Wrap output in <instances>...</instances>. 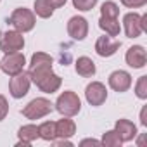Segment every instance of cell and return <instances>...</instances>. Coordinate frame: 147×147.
<instances>
[{"label":"cell","instance_id":"1","mask_svg":"<svg viewBox=\"0 0 147 147\" xmlns=\"http://www.w3.org/2000/svg\"><path fill=\"white\" fill-rule=\"evenodd\" d=\"M52 57L45 52H35L30 62V78L43 94H54L59 90L62 80L52 71Z\"/></svg>","mask_w":147,"mask_h":147},{"label":"cell","instance_id":"2","mask_svg":"<svg viewBox=\"0 0 147 147\" xmlns=\"http://www.w3.org/2000/svg\"><path fill=\"white\" fill-rule=\"evenodd\" d=\"M55 109H57L62 116H67V118L76 116V114L82 111V100H80V97H78L75 92L66 90V92H62V94L57 97Z\"/></svg>","mask_w":147,"mask_h":147},{"label":"cell","instance_id":"3","mask_svg":"<svg viewBox=\"0 0 147 147\" xmlns=\"http://www.w3.org/2000/svg\"><path fill=\"white\" fill-rule=\"evenodd\" d=\"M9 23L14 26V30L21 31V33H28V31H31V30L35 28L36 18H35V14H33L30 9H26V7H18V9L12 11V14H11V18H9Z\"/></svg>","mask_w":147,"mask_h":147},{"label":"cell","instance_id":"4","mask_svg":"<svg viewBox=\"0 0 147 147\" xmlns=\"http://www.w3.org/2000/svg\"><path fill=\"white\" fill-rule=\"evenodd\" d=\"M52 109H54V104H52L49 99H45V97H36V99H33L31 102H28V104L23 107L21 113H23V116L28 118V119H40V118L50 114Z\"/></svg>","mask_w":147,"mask_h":147},{"label":"cell","instance_id":"5","mask_svg":"<svg viewBox=\"0 0 147 147\" xmlns=\"http://www.w3.org/2000/svg\"><path fill=\"white\" fill-rule=\"evenodd\" d=\"M24 64H26L24 54H21V52H9V54H5V57L2 61H0V69H2L5 75L14 76V75H18V73H21L24 69Z\"/></svg>","mask_w":147,"mask_h":147},{"label":"cell","instance_id":"6","mask_svg":"<svg viewBox=\"0 0 147 147\" xmlns=\"http://www.w3.org/2000/svg\"><path fill=\"white\" fill-rule=\"evenodd\" d=\"M30 85H31V78L30 73H26L24 69L18 75H14L9 82V92L14 99H23L28 92H30Z\"/></svg>","mask_w":147,"mask_h":147},{"label":"cell","instance_id":"7","mask_svg":"<svg viewBox=\"0 0 147 147\" xmlns=\"http://www.w3.org/2000/svg\"><path fill=\"white\" fill-rule=\"evenodd\" d=\"M24 47V36L18 30H9L4 33L2 40H0V50L9 54V52H19Z\"/></svg>","mask_w":147,"mask_h":147},{"label":"cell","instance_id":"8","mask_svg":"<svg viewBox=\"0 0 147 147\" xmlns=\"http://www.w3.org/2000/svg\"><path fill=\"white\" fill-rule=\"evenodd\" d=\"M85 99H87V102H88L90 106H94V107L102 106V104L106 102V99H107V88H106V85L100 83V82H92V83H88L87 88H85Z\"/></svg>","mask_w":147,"mask_h":147},{"label":"cell","instance_id":"9","mask_svg":"<svg viewBox=\"0 0 147 147\" xmlns=\"http://www.w3.org/2000/svg\"><path fill=\"white\" fill-rule=\"evenodd\" d=\"M67 35L73 40H85L88 35V21L82 16H73L67 21Z\"/></svg>","mask_w":147,"mask_h":147},{"label":"cell","instance_id":"10","mask_svg":"<svg viewBox=\"0 0 147 147\" xmlns=\"http://www.w3.org/2000/svg\"><path fill=\"white\" fill-rule=\"evenodd\" d=\"M109 87L114 92H118V94L126 92L131 87V75H130L128 71H123V69L113 71L111 75H109Z\"/></svg>","mask_w":147,"mask_h":147},{"label":"cell","instance_id":"11","mask_svg":"<svg viewBox=\"0 0 147 147\" xmlns=\"http://www.w3.org/2000/svg\"><path fill=\"white\" fill-rule=\"evenodd\" d=\"M123 26H125V33L128 38H138L144 33L142 28V16L137 12H128L123 18Z\"/></svg>","mask_w":147,"mask_h":147},{"label":"cell","instance_id":"12","mask_svg":"<svg viewBox=\"0 0 147 147\" xmlns=\"http://www.w3.org/2000/svg\"><path fill=\"white\" fill-rule=\"evenodd\" d=\"M121 47L119 40H113V36H99L95 42V52L100 57H111L118 52V49Z\"/></svg>","mask_w":147,"mask_h":147},{"label":"cell","instance_id":"13","mask_svg":"<svg viewBox=\"0 0 147 147\" xmlns=\"http://www.w3.org/2000/svg\"><path fill=\"white\" fill-rule=\"evenodd\" d=\"M125 61L130 67L133 69H140L145 66L147 62V54H145V49L142 45H133L126 50V55H125Z\"/></svg>","mask_w":147,"mask_h":147},{"label":"cell","instance_id":"14","mask_svg":"<svg viewBox=\"0 0 147 147\" xmlns=\"http://www.w3.org/2000/svg\"><path fill=\"white\" fill-rule=\"evenodd\" d=\"M114 131L121 138V142H130L137 137V126L130 119H118L114 125Z\"/></svg>","mask_w":147,"mask_h":147},{"label":"cell","instance_id":"15","mask_svg":"<svg viewBox=\"0 0 147 147\" xmlns=\"http://www.w3.org/2000/svg\"><path fill=\"white\" fill-rule=\"evenodd\" d=\"M76 133V123L67 116L55 121V138H69Z\"/></svg>","mask_w":147,"mask_h":147},{"label":"cell","instance_id":"16","mask_svg":"<svg viewBox=\"0 0 147 147\" xmlns=\"http://www.w3.org/2000/svg\"><path fill=\"white\" fill-rule=\"evenodd\" d=\"M75 69H76V73L80 76H83V78H90V76H94L95 75V62L90 59V57H87V55H82V57H78L76 59V62H75Z\"/></svg>","mask_w":147,"mask_h":147},{"label":"cell","instance_id":"17","mask_svg":"<svg viewBox=\"0 0 147 147\" xmlns=\"http://www.w3.org/2000/svg\"><path fill=\"white\" fill-rule=\"evenodd\" d=\"M18 137H19L18 145H31L38 138V126L36 125H24L19 128Z\"/></svg>","mask_w":147,"mask_h":147},{"label":"cell","instance_id":"18","mask_svg":"<svg viewBox=\"0 0 147 147\" xmlns=\"http://www.w3.org/2000/svg\"><path fill=\"white\" fill-rule=\"evenodd\" d=\"M99 26L102 31H106L107 36H118L121 28H119V19L118 18H111V16H100L99 19Z\"/></svg>","mask_w":147,"mask_h":147},{"label":"cell","instance_id":"19","mask_svg":"<svg viewBox=\"0 0 147 147\" xmlns=\"http://www.w3.org/2000/svg\"><path fill=\"white\" fill-rule=\"evenodd\" d=\"M33 9H35V14L42 19H49L54 14V7L49 4V0H35Z\"/></svg>","mask_w":147,"mask_h":147},{"label":"cell","instance_id":"20","mask_svg":"<svg viewBox=\"0 0 147 147\" xmlns=\"http://www.w3.org/2000/svg\"><path fill=\"white\" fill-rule=\"evenodd\" d=\"M38 137L47 140V142H52L55 140V121H45L38 126Z\"/></svg>","mask_w":147,"mask_h":147},{"label":"cell","instance_id":"21","mask_svg":"<svg viewBox=\"0 0 147 147\" xmlns=\"http://www.w3.org/2000/svg\"><path fill=\"white\" fill-rule=\"evenodd\" d=\"M102 145H107V147H119L123 142H121V138L118 137V133L114 131V130H109V131H106L104 135H102Z\"/></svg>","mask_w":147,"mask_h":147},{"label":"cell","instance_id":"22","mask_svg":"<svg viewBox=\"0 0 147 147\" xmlns=\"http://www.w3.org/2000/svg\"><path fill=\"white\" fill-rule=\"evenodd\" d=\"M100 16H111V18H119V7L114 2H104L100 7Z\"/></svg>","mask_w":147,"mask_h":147},{"label":"cell","instance_id":"23","mask_svg":"<svg viewBox=\"0 0 147 147\" xmlns=\"http://www.w3.org/2000/svg\"><path fill=\"white\" fill-rule=\"evenodd\" d=\"M135 94L138 99H147V76H140L135 85Z\"/></svg>","mask_w":147,"mask_h":147},{"label":"cell","instance_id":"24","mask_svg":"<svg viewBox=\"0 0 147 147\" xmlns=\"http://www.w3.org/2000/svg\"><path fill=\"white\" fill-rule=\"evenodd\" d=\"M73 5H75V9H78L82 12H87L97 5V0H73Z\"/></svg>","mask_w":147,"mask_h":147},{"label":"cell","instance_id":"25","mask_svg":"<svg viewBox=\"0 0 147 147\" xmlns=\"http://www.w3.org/2000/svg\"><path fill=\"white\" fill-rule=\"evenodd\" d=\"M7 114H9V102L2 94H0V121H4L7 118Z\"/></svg>","mask_w":147,"mask_h":147},{"label":"cell","instance_id":"26","mask_svg":"<svg viewBox=\"0 0 147 147\" xmlns=\"http://www.w3.org/2000/svg\"><path fill=\"white\" fill-rule=\"evenodd\" d=\"M121 4L128 9H138L147 4V0H121Z\"/></svg>","mask_w":147,"mask_h":147},{"label":"cell","instance_id":"27","mask_svg":"<svg viewBox=\"0 0 147 147\" xmlns=\"http://www.w3.org/2000/svg\"><path fill=\"white\" fill-rule=\"evenodd\" d=\"M140 123L144 126H147V106H144L142 111H140Z\"/></svg>","mask_w":147,"mask_h":147},{"label":"cell","instance_id":"28","mask_svg":"<svg viewBox=\"0 0 147 147\" xmlns=\"http://www.w3.org/2000/svg\"><path fill=\"white\" fill-rule=\"evenodd\" d=\"M80 145H102V142L94 140V138H85V140H82V142H80Z\"/></svg>","mask_w":147,"mask_h":147},{"label":"cell","instance_id":"29","mask_svg":"<svg viewBox=\"0 0 147 147\" xmlns=\"http://www.w3.org/2000/svg\"><path fill=\"white\" fill-rule=\"evenodd\" d=\"M66 2H67V0H49V4H50L54 9H59V7L66 5Z\"/></svg>","mask_w":147,"mask_h":147}]
</instances>
